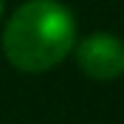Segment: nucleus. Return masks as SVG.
Returning a JSON list of instances; mask_svg holds the SVG:
<instances>
[{
	"label": "nucleus",
	"mask_w": 124,
	"mask_h": 124,
	"mask_svg": "<svg viewBox=\"0 0 124 124\" xmlns=\"http://www.w3.org/2000/svg\"><path fill=\"white\" fill-rule=\"evenodd\" d=\"M76 45V17L59 0H25L3 28V56L23 73H45Z\"/></svg>",
	"instance_id": "nucleus-1"
},
{
	"label": "nucleus",
	"mask_w": 124,
	"mask_h": 124,
	"mask_svg": "<svg viewBox=\"0 0 124 124\" xmlns=\"http://www.w3.org/2000/svg\"><path fill=\"white\" fill-rule=\"evenodd\" d=\"M76 65L93 82H113L124 73V42L116 34L96 31L73 45Z\"/></svg>",
	"instance_id": "nucleus-2"
},
{
	"label": "nucleus",
	"mask_w": 124,
	"mask_h": 124,
	"mask_svg": "<svg viewBox=\"0 0 124 124\" xmlns=\"http://www.w3.org/2000/svg\"><path fill=\"white\" fill-rule=\"evenodd\" d=\"M3 8H6V0H0V20H3Z\"/></svg>",
	"instance_id": "nucleus-3"
}]
</instances>
